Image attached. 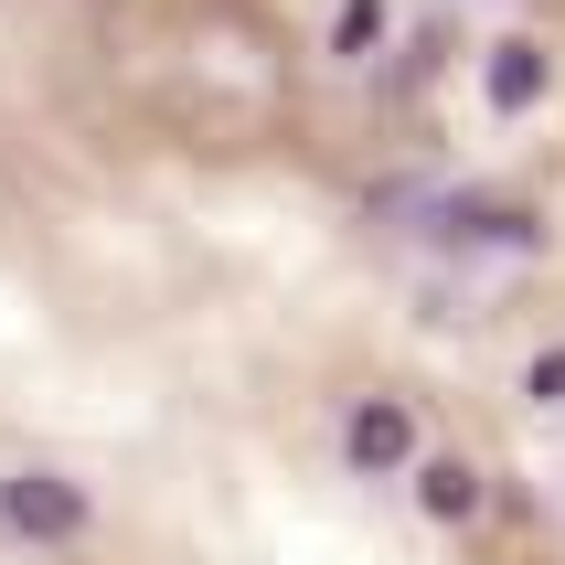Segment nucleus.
<instances>
[{
  "instance_id": "nucleus-1",
  "label": "nucleus",
  "mask_w": 565,
  "mask_h": 565,
  "mask_svg": "<svg viewBox=\"0 0 565 565\" xmlns=\"http://www.w3.org/2000/svg\"><path fill=\"white\" fill-rule=\"evenodd\" d=\"M0 523L11 534H86V491L75 480H54V470H22V480H0Z\"/></svg>"
},
{
  "instance_id": "nucleus-2",
  "label": "nucleus",
  "mask_w": 565,
  "mask_h": 565,
  "mask_svg": "<svg viewBox=\"0 0 565 565\" xmlns=\"http://www.w3.org/2000/svg\"><path fill=\"white\" fill-rule=\"evenodd\" d=\"M342 448H352V470H406V459H416V427H406L395 395H374V406H352Z\"/></svg>"
},
{
  "instance_id": "nucleus-4",
  "label": "nucleus",
  "mask_w": 565,
  "mask_h": 565,
  "mask_svg": "<svg viewBox=\"0 0 565 565\" xmlns=\"http://www.w3.org/2000/svg\"><path fill=\"white\" fill-rule=\"evenodd\" d=\"M416 491H427V512H438V523L480 512V470H470V459H427V470H416Z\"/></svg>"
},
{
  "instance_id": "nucleus-6",
  "label": "nucleus",
  "mask_w": 565,
  "mask_h": 565,
  "mask_svg": "<svg viewBox=\"0 0 565 565\" xmlns=\"http://www.w3.org/2000/svg\"><path fill=\"white\" fill-rule=\"evenodd\" d=\"M523 384H534L544 406H555V395H565V352H544V363H534V374H523Z\"/></svg>"
},
{
  "instance_id": "nucleus-5",
  "label": "nucleus",
  "mask_w": 565,
  "mask_h": 565,
  "mask_svg": "<svg viewBox=\"0 0 565 565\" xmlns=\"http://www.w3.org/2000/svg\"><path fill=\"white\" fill-rule=\"evenodd\" d=\"M374 32H384V0H342V32H331V43H342V54H363Z\"/></svg>"
},
{
  "instance_id": "nucleus-3",
  "label": "nucleus",
  "mask_w": 565,
  "mask_h": 565,
  "mask_svg": "<svg viewBox=\"0 0 565 565\" xmlns=\"http://www.w3.org/2000/svg\"><path fill=\"white\" fill-rule=\"evenodd\" d=\"M544 96V43H491V107H534Z\"/></svg>"
}]
</instances>
